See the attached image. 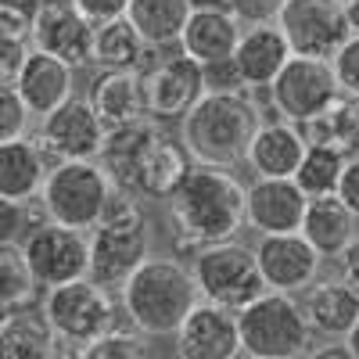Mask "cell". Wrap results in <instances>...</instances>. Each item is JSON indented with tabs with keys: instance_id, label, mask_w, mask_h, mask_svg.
<instances>
[{
	"instance_id": "cell-17",
	"label": "cell",
	"mask_w": 359,
	"mask_h": 359,
	"mask_svg": "<svg viewBox=\"0 0 359 359\" xmlns=\"http://www.w3.org/2000/svg\"><path fill=\"white\" fill-rule=\"evenodd\" d=\"M176 355L180 359H237L241 355V334H237V313L212 306V302H194V309L176 327Z\"/></svg>"
},
{
	"instance_id": "cell-18",
	"label": "cell",
	"mask_w": 359,
	"mask_h": 359,
	"mask_svg": "<svg viewBox=\"0 0 359 359\" xmlns=\"http://www.w3.org/2000/svg\"><path fill=\"white\" fill-rule=\"evenodd\" d=\"M306 194L298 191L291 176H255L245 187V226L262 233H291L302 226Z\"/></svg>"
},
{
	"instance_id": "cell-32",
	"label": "cell",
	"mask_w": 359,
	"mask_h": 359,
	"mask_svg": "<svg viewBox=\"0 0 359 359\" xmlns=\"http://www.w3.org/2000/svg\"><path fill=\"white\" fill-rule=\"evenodd\" d=\"M40 284L33 280L18 245H0V316L40 302Z\"/></svg>"
},
{
	"instance_id": "cell-6",
	"label": "cell",
	"mask_w": 359,
	"mask_h": 359,
	"mask_svg": "<svg viewBox=\"0 0 359 359\" xmlns=\"http://www.w3.org/2000/svg\"><path fill=\"white\" fill-rule=\"evenodd\" d=\"M115 194V184L108 180L104 165L97 158L86 162H54L47 169L43 191L36 198L43 219L62 223L72 230H90Z\"/></svg>"
},
{
	"instance_id": "cell-29",
	"label": "cell",
	"mask_w": 359,
	"mask_h": 359,
	"mask_svg": "<svg viewBox=\"0 0 359 359\" xmlns=\"http://www.w3.org/2000/svg\"><path fill=\"white\" fill-rule=\"evenodd\" d=\"M147 43L140 33L130 25V18H108L94 25V50H90V65H97L104 72H137L144 65Z\"/></svg>"
},
{
	"instance_id": "cell-5",
	"label": "cell",
	"mask_w": 359,
	"mask_h": 359,
	"mask_svg": "<svg viewBox=\"0 0 359 359\" xmlns=\"http://www.w3.org/2000/svg\"><path fill=\"white\" fill-rule=\"evenodd\" d=\"M86 241H90L86 277L108 291H118L123 280L151 255V219H147L137 198L115 191L104 216L86 230Z\"/></svg>"
},
{
	"instance_id": "cell-39",
	"label": "cell",
	"mask_w": 359,
	"mask_h": 359,
	"mask_svg": "<svg viewBox=\"0 0 359 359\" xmlns=\"http://www.w3.org/2000/svg\"><path fill=\"white\" fill-rule=\"evenodd\" d=\"M284 0H226V11L241 25H266L273 22Z\"/></svg>"
},
{
	"instance_id": "cell-44",
	"label": "cell",
	"mask_w": 359,
	"mask_h": 359,
	"mask_svg": "<svg viewBox=\"0 0 359 359\" xmlns=\"http://www.w3.org/2000/svg\"><path fill=\"white\" fill-rule=\"evenodd\" d=\"M302 359H355V355L348 352V345H345V341H327V345L306 348V352H302Z\"/></svg>"
},
{
	"instance_id": "cell-9",
	"label": "cell",
	"mask_w": 359,
	"mask_h": 359,
	"mask_svg": "<svg viewBox=\"0 0 359 359\" xmlns=\"http://www.w3.org/2000/svg\"><path fill=\"white\" fill-rule=\"evenodd\" d=\"M40 306H43V316L54 327V338H62L69 345H83L86 348L90 341H97L101 334H108L111 327H118L115 291L94 284L90 277L47 287L40 294Z\"/></svg>"
},
{
	"instance_id": "cell-25",
	"label": "cell",
	"mask_w": 359,
	"mask_h": 359,
	"mask_svg": "<svg viewBox=\"0 0 359 359\" xmlns=\"http://www.w3.org/2000/svg\"><path fill=\"white\" fill-rule=\"evenodd\" d=\"M298 233H302L306 241L316 248V255L327 262V259H338L355 241L359 219L338 201V194H323V198H309L306 201Z\"/></svg>"
},
{
	"instance_id": "cell-43",
	"label": "cell",
	"mask_w": 359,
	"mask_h": 359,
	"mask_svg": "<svg viewBox=\"0 0 359 359\" xmlns=\"http://www.w3.org/2000/svg\"><path fill=\"white\" fill-rule=\"evenodd\" d=\"M338 266H341V280L359 294V233H355V241L338 255Z\"/></svg>"
},
{
	"instance_id": "cell-47",
	"label": "cell",
	"mask_w": 359,
	"mask_h": 359,
	"mask_svg": "<svg viewBox=\"0 0 359 359\" xmlns=\"http://www.w3.org/2000/svg\"><path fill=\"white\" fill-rule=\"evenodd\" d=\"M345 15H348V29L359 33V0H345Z\"/></svg>"
},
{
	"instance_id": "cell-40",
	"label": "cell",
	"mask_w": 359,
	"mask_h": 359,
	"mask_svg": "<svg viewBox=\"0 0 359 359\" xmlns=\"http://www.w3.org/2000/svg\"><path fill=\"white\" fill-rule=\"evenodd\" d=\"M29 54V40H18L11 33H0V86H11L22 62Z\"/></svg>"
},
{
	"instance_id": "cell-24",
	"label": "cell",
	"mask_w": 359,
	"mask_h": 359,
	"mask_svg": "<svg viewBox=\"0 0 359 359\" xmlns=\"http://www.w3.org/2000/svg\"><path fill=\"white\" fill-rule=\"evenodd\" d=\"M86 101H90V108L97 111L101 126L108 133L123 130V126H133V123H144V118H147L137 72H104L101 69L94 79H90Z\"/></svg>"
},
{
	"instance_id": "cell-35",
	"label": "cell",
	"mask_w": 359,
	"mask_h": 359,
	"mask_svg": "<svg viewBox=\"0 0 359 359\" xmlns=\"http://www.w3.org/2000/svg\"><path fill=\"white\" fill-rule=\"evenodd\" d=\"M36 208H40L36 201L33 205H18V201L0 198V245H18L25 237V230L43 219V216L36 219Z\"/></svg>"
},
{
	"instance_id": "cell-42",
	"label": "cell",
	"mask_w": 359,
	"mask_h": 359,
	"mask_svg": "<svg viewBox=\"0 0 359 359\" xmlns=\"http://www.w3.org/2000/svg\"><path fill=\"white\" fill-rule=\"evenodd\" d=\"M72 4L90 25H101L108 18H123L126 8H130V0H72Z\"/></svg>"
},
{
	"instance_id": "cell-4",
	"label": "cell",
	"mask_w": 359,
	"mask_h": 359,
	"mask_svg": "<svg viewBox=\"0 0 359 359\" xmlns=\"http://www.w3.org/2000/svg\"><path fill=\"white\" fill-rule=\"evenodd\" d=\"M118 313L130 320L133 331L144 338L176 334V327L198 302V287L191 269L169 255H147L115 291Z\"/></svg>"
},
{
	"instance_id": "cell-27",
	"label": "cell",
	"mask_w": 359,
	"mask_h": 359,
	"mask_svg": "<svg viewBox=\"0 0 359 359\" xmlns=\"http://www.w3.org/2000/svg\"><path fill=\"white\" fill-rule=\"evenodd\" d=\"M54 341V327L40 302L0 316V359H47Z\"/></svg>"
},
{
	"instance_id": "cell-11",
	"label": "cell",
	"mask_w": 359,
	"mask_h": 359,
	"mask_svg": "<svg viewBox=\"0 0 359 359\" xmlns=\"http://www.w3.org/2000/svg\"><path fill=\"white\" fill-rule=\"evenodd\" d=\"M273 22L291 54L320 62H331V54L352 36L345 0H284Z\"/></svg>"
},
{
	"instance_id": "cell-33",
	"label": "cell",
	"mask_w": 359,
	"mask_h": 359,
	"mask_svg": "<svg viewBox=\"0 0 359 359\" xmlns=\"http://www.w3.org/2000/svg\"><path fill=\"white\" fill-rule=\"evenodd\" d=\"M83 359H158V355H155V345L140 331H130V327L118 323L97 341H90L83 348Z\"/></svg>"
},
{
	"instance_id": "cell-45",
	"label": "cell",
	"mask_w": 359,
	"mask_h": 359,
	"mask_svg": "<svg viewBox=\"0 0 359 359\" xmlns=\"http://www.w3.org/2000/svg\"><path fill=\"white\" fill-rule=\"evenodd\" d=\"M47 359H83V345H69V341L57 338V341H54V352H50Z\"/></svg>"
},
{
	"instance_id": "cell-15",
	"label": "cell",
	"mask_w": 359,
	"mask_h": 359,
	"mask_svg": "<svg viewBox=\"0 0 359 359\" xmlns=\"http://www.w3.org/2000/svg\"><path fill=\"white\" fill-rule=\"evenodd\" d=\"M252 252H255L266 291L302 294L320 277V266H323L316 248L298 230H291V233H262Z\"/></svg>"
},
{
	"instance_id": "cell-22",
	"label": "cell",
	"mask_w": 359,
	"mask_h": 359,
	"mask_svg": "<svg viewBox=\"0 0 359 359\" xmlns=\"http://www.w3.org/2000/svg\"><path fill=\"white\" fill-rule=\"evenodd\" d=\"M306 155V137L287 118H262L252 133V144L245 151V165L255 176H294L298 162Z\"/></svg>"
},
{
	"instance_id": "cell-46",
	"label": "cell",
	"mask_w": 359,
	"mask_h": 359,
	"mask_svg": "<svg viewBox=\"0 0 359 359\" xmlns=\"http://www.w3.org/2000/svg\"><path fill=\"white\" fill-rule=\"evenodd\" d=\"M191 11H226V0H187Z\"/></svg>"
},
{
	"instance_id": "cell-10",
	"label": "cell",
	"mask_w": 359,
	"mask_h": 359,
	"mask_svg": "<svg viewBox=\"0 0 359 359\" xmlns=\"http://www.w3.org/2000/svg\"><path fill=\"white\" fill-rule=\"evenodd\" d=\"M18 248L25 255V266L33 273V280L40 284V291L86 277V266H90L86 230H72L62 223L40 219L25 230Z\"/></svg>"
},
{
	"instance_id": "cell-38",
	"label": "cell",
	"mask_w": 359,
	"mask_h": 359,
	"mask_svg": "<svg viewBox=\"0 0 359 359\" xmlns=\"http://www.w3.org/2000/svg\"><path fill=\"white\" fill-rule=\"evenodd\" d=\"M201 83H205V94H241V90H248L241 72H237V65H233V57L201 65Z\"/></svg>"
},
{
	"instance_id": "cell-49",
	"label": "cell",
	"mask_w": 359,
	"mask_h": 359,
	"mask_svg": "<svg viewBox=\"0 0 359 359\" xmlns=\"http://www.w3.org/2000/svg\"><path fill=\"white\" fill-rule=\"evenodd\" d=\"M248 359H252V355H248Z\"/></svg>"
},
{
	"instance_id": "cell-30",
	"label": "cell",
	"mask_w": 359,
	"mask_h": 359,
	"mask_svg": "<svg viewBox=\"0 0 359 359\" xmlns=\"http://www.w3.org/2000/svg\"><path fill=\"white\" fill-rule=\"evenodd\" d=\"M187 0H130L126 18L147 47H176L187 25Z\"/></svg>"
},
{
	"instance_id": "cell-31",
	"label": "cell",
	"mask_w": 359,
	"mask_h": 359,
	"mask_svg": "<svg viewBox=\"0 0 359 359\" xmlns=\"http://www.w3.org/2000/svg\"><path fill=\"white\" fill-rule=\"evenodd\" d=\"M345 169V155L334 151L327 144H306V155L294 169V184L306 198H323V194H334L338 187V176Z\"/></svg>"
},
{
	"instance_id": "cell-3",
	"label": "cell",
	"mask_w": 359,
	"mask_h": 359,
	"mask_svg": "<svg viewBox=\"0 0 359 359\" xmlns=\"http://www.w3.org/2000/svg\"><path fill=\"white\" fill-rule=\"evenodd\" d=\"M262 123V104L252 90L241 94H201L198 104L180 118V144L187 147L191 162L233 169L245 162L252 133Z\"/></svg>"
},
{
	"instance_id": "cell-2",
	"label": "cell",
	"mask_w": 359,
	"mask_h": 359,
	"mask_svg": "<svg viewBox=\"0 0 359 359\" xmlns=\"http://www.w3.org/2000/svg\"><path fill=\"white\" fill-rule=\"evenodd\" d=\"M97 162L104 165L115 191L137 201H165L194 165L180 137L165 133L162 123H151V118L111 130Z\"/></svg>"
},
{
	"instance_id": "cell-1",
	"label": "cell",
	"mask_w": 359,
	"mask_h": 359,
	"mask_svg": "<svg viewBox=\"0 0 359 359\" xmlns=\"http://www.w3.org/2000/svg\"><path fill=\"white\" fill-rule=\"evenodd\" d=\"M165 212L176 252L191 259L198 248L230 241L245 230V184L230 169L194 162L165 198Z\"/></svg>"
},
{
	"instance_id": "cell-20",
	"label": "cell",
	"mask_w": 359,
	"mask_h": 359,
	"mask_svg": "<svg viewBox=\"0 0 359 359\" xmlns=\"http://www.w3.org/2000/svg\"><path fill=\"white\" fill-rule=\"evenodd\" d=\"M11 86L18 90L25 111L33 118H43L57 104H65L72 97V69L65 62H57V57L29 47V54H25V62H22Z\"/></svg>"
},
{
	"instance_id": "cell-14",
	"label": "cell",
	"mask_w": 359,
	"mask_h": 359,
	"mask_svg": "<svg viewBox=\"0 0 359 359\" xmlns=\"http://www.w3.org/2000/svg\"><path fill=\"white\" fill-rule=\"evenodd\" d=\"M108 130L101 126L97 111L90 108L86 97H69L65 104H57L50 115L40 118L36 144L43 147V155L54 162H86L97 158L104 147Z\"/></svg>"
},
{
	"instance_id": "cell-21",
	"label": "cell",
	"mask_w": 359,
	"mask_h": 359,
	"mask_svg": "<svg viewBox=\"0 0 359 359\" xmlns=\"http://www.w3.org/2000/svg\"><path fill=\"white\" fill-rule=\"evenodd\" d=\"M230 57H233V65H237L248 90H266L273 83V76L287 65L291 47H287L284 33L277 29V22L241 25V36H237V47Z\"/></svg>"
},
{
	"instance_id": "cell-13",
	"label": "cell",
	"mask_w": 359,
	"mask_h": 359,
	"mask_svg": "<svg viewBox=\"0 0 359 359\" xmlns=\"http://www.w3.org/2000/svg\"><path fill=\"white\" fill-rule=\"evenodd\" d=\"M137 79L144 94V111L151 123H180L205 94L201 65L191 62L187 54H169L155 65H140Z\"/></svg>"
},
{
	"instance_id": "cell-41",
	"label": "cell",
	"mask_w": 359,
	"mask_h": 359,
	"mask_svg": "<svg viewBox=\"0 0 359 359\" xmlns=\"http://www.w3.org/2000/svg\"><path fill=\"white\" fill-rule=\"evenodd\" d=\"M334 194H338V201L348 208V212L359 219V155L345 158V169H341V176H338Z\"/></svg>"
},
{
	"instance_id": "cell-8",
	"label": "cell",
	"mask_w": 359,
	"mask_h": 359,
	"mask_svg": "<svg viewBox=\"0 0 359 359\" xmlns=\"http://www.w3.org/2000/svg\"><path fill=\"white\" fill-rule=\"evenodd\" d=\"M187 269H191V280L198 287L201 302H212V306H223L233 313L245 309L248 302H255L266 291L255 252L248 245H241L237 237L198 248L187 259Z\"/></svg>"
},
{
	"instance_id": "cell-37",
	"label": "cell",
	"mask_w": 359,
	"mask_h": 359,
	"mask_svg": "<svg viewBox=\"0 0 359 359\" xmlns=\"http://www.w3.org/2000/svg\"><path fill=\"white\" fill-rule=\"evenodd\" d=\"M43 0H0V33H11L18 40H29L33 22L40 15Z\"/></svg>"
},
{
	"instance_id": "cell-36",
	"label": "cell",
	"mask_w": 359,
	"mask_h": 359,
	"mask_svg": "<svg viewBox=\"0 0 359 359\" xmlns=\"http://www.w3.org/2000/svg\"><path fill=\"white\" fill-rule=\"evenodd\" d=\"M29 123H33V115L25 111L18 90L15 86H0V144L15 140V137H25Z\"/></svg>"
},
{
	"instance_id": "cell-16",
	"label": "cell",
	"mask_w": 359,
	"mask_h": 359,
	"mask_svg": "<svg viewBox=\"0 0 359 359\" xmlns=\"http://www.w3.org/2000/svg\"><path fill=\"white\" fill-rule=\"evenodd\" d=\"M29 47L43 50L57 62H65L72 72L90 65V50H94V25H90L72 0H43L40 15L29 33Z\"/></svg>"
},
{
	"instance_id": "cell-48",
	"label": "cell",
	"mask_w": 359,
	"mask_h": 359,
	"mask_svg": "<svg viewBox=\"0 0 359 359\" xmlns=\"http://www.w3.org/2000/svg\"><path fill=\"white\" fill-rule=\"evenodd\" d=\"M345 345H348V352L359 359V320H355V327L348 331V338H345Z\"/></svg>"
},
{
	"instance_id": "cell-28",
	"label": "cell",
	"mask_w": 359,
	"mask_h": 359,
	"mask_svg": "<svg viewBox=\"0 0 359 359\" xmlns=\"http://www.w3.org/2000/svg\"><path fill=\"white\" fill-rule=\"evenodd\" d=\"M298 130H302L306 144H327L345 158L359 155V97L338 94L316 118L302 123Z\"/></svg>"
},
{
	"instance_id": "cell-12",
	"label": "cell",
	"mask_w": 359,
	"mask_h": 359,
	"mask_svg": "<svg viewBox=\"0 0 359 359\" xmlns=\"http://www.w3.org/2000/svg\"><path fill=\"white\" fill-rule=\"evenodd\" d=\"M266 94H269V108H273L277 118H287V123L302 126L309 118H316L341 90L334 83L331 62L291 54L287 65L266 86Z\"/></svg>"
},
{
	"instance_id": "cell-26",
	"label": "cell",
	"mask_w": 359,
	"mask_h": 359,
	"mask_svg": "<svg viewBox=\"0 0 359 359\" xmlns=\"http://www.w3.org/2000/svg\"><path fill=\"white\" fill-rule=\"evenodd\" d=\"M237 36H241V22L230 11H191L187 25L180 33L176 47L198 65H212L233 54Z\"/></svg>"
},
{
	"instance_id": "cell-23",
	"label": "cell",
	"mask_w": 359,
	"mask_h": 359,
	"mask_svg": "<svg viewBox=\"0 0 359 359\" xmlns=\"http://www.w3.org/2000/svg\"><path fill=\"white\" fill-rule=\"evenodd\" d=\"M50 158L43 155V147L36 137H15L0 144V198L18 201V205H33L43 191Z\"/></svg>"
},
{
	"instance_id": "cell-7",
	"label": "cell",
	"mask_w": 359,
	"mask_h": 359,
	"mask_svg": "<svg viewBox=\"0 0 359 359\" xmlns=\"http://www.w3.org/2000/svg\"><path fill=\"white\" fill-rule=\"evenodd\" d=\"M237 334L241 352L252 359H302L313 338L298 298L284 291H262L255 302L237 309Z\"/></svg>"
},
{
	"instance_id": "cell-19",
	"label": "cell",
	"mask_w": 359,
	"mask_h": 359,
	"mask_svg": "<svg viewBox=\"0 0 359 359\" xmlns=\"http://www.w3.org/2000/svg\"><path fill=\"white\" fill-rule=\"evenodd\" d=\"M298 306H302V316L309 323V331L320 334L323 341H345L348 331L355 327L359 320V294L338 277H316L302 298H298Z\"/></svg>"
},
{
	"instance_id": "cell-34",
	"label": "cell",
	"mask_w": 359,
	"mask_h": 359,
	"mask_svg": "<svg viewBox=\"0 0 359 359\" xmlns=\"http://www.w3.org/2000/svg\"><path fill=\"white\" fill-rule=\"evenodd\" d=\"M331 72L341 94L359 97V33H352L334 54H331Z\"/></svg>"
}]
</instances>
